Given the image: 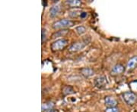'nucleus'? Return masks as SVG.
<instances>
[{"mask_svg": "<svg viewBox=\"0 0 137 112\" xmlns=\"http://www.w3.org/2000/svg\"><path fill=\"white\" fill-rule=\"evenodd\" d=\"M75 23L74 21L71 20H68V19H63V20H59L58 21H56L53 24V27L54 29H63L66 27H71Z\"/></svg>", "mask_w": 137, "mask_h": 112, "instance_id": "1", "label": "nucleus"}, {"mask_svg": "<svg viewBox=\"0 0 137 112\" xmlns=\"http://www.w3.org/2000/svg\"><path fill=\"white\" fill-rule=\"evenodd\" d=\"M67 44H68V40L63 38L53 42L50 46V48L53 52L60 51V50H63L65 46H67Z\"/></svg>", "mask_w": 137, "mask_h": 112, "instance_id": "2", "label": "nucleus"}, {"mask_svg": "<svg viewBox=\"0 0 137 112\" xmlns=\"http://www.w3.org/2000/svg\"><path fill=\"white\" fill-rule=\"evenodd\" d=\"M90 41L89 40H87V36H85V38L82 41H80V42H75L73 43L72 46L69 47V51L72 52H78L80 51L81 49H82L84 47H85L88 42Z\"/></svg>", "mask_w": 137, "mask_h": 112, "instance_id": "3", "label": "nucleus"}, {"mask_svg": "<svg viewBox=\"0 0 137 112\" xmlns=\"http://www.w3.org/2000/svg\"><path fill=\"white\" fill-rule=\"evenodd\" d=\"M123 99L127 105H133L137 101V96L133 92H125L123 94Z\"/></svg>", "mask_w": 137, "mask_h": 112, "instance_id": "4", "label": "nucleus"}, {"mask_svg": "<svg viewBox=\"0 0 137 112\" xmlns=\"http://www.w3.org/2000/svg\"><path fill=\"white\" fill-rule=\"evenodd\" d=\"M95 85L98 88L102 89V88H105L108 85V81L106 78V77L101 76V77H98L95 79Z\"/></svg>", "mask_w": 137, "mask_h": 112, "instance_id": "5", "label": "nucleus"}, {"mask_svg": "<svg viewBox=\"0 0 137 112\" xmlns=\"http://www.w3.org/2000/svg\"><path fill=\"white\" fill-rule=\"evenodd\" d=\"M125 71V67L120 64H117L115 66L113 67L112 70H111V73L113 75H119L123 73Z\"/></svg>", "mask_w": 137, "mask_h": 112, "instance_id": "6", "label": "nucleus"}, {"mask_svg": "<svg viewBox=\"0 0 137 112\" xmlns=\"http://www.w3.org/2000/svg\"><path fill=\"white\" fill-rule=\"evenodd\" d=\"M105 103L107 108H113L117 105V101L111 96H107L105 99Z\"/></svg>", "mask_w": 137, "mask_h": 112, "instance_id": "7", "label": "nucleus"}, {"mask_svg": "<svg viewBox=\"0 0 137 112\" xmlns=\"http://www.w3.org/2000/svg\"><path fill=\"white\" fill-rule=\"evenodd\" d=\"M136 67H137V56H134L128 61L126 67L129 71H132Z\"/></svg>", "mask_w": 137, "mask_h": 112, "instance_id": "8", "label": "nucleus"}, {"mask_svg": "<svg viewBox=\"0 0 137 112\" xmlns=\"http://www.w3.org/2000/svg\"><path fill=\"white\" fill-rule=\"evenodd\" d=\"M81 73L85 77H89L94 74V71L90 67H83L82 69H81Z\"/></svg>", "mask_w": 137, "mask_h": 112, "instance_id": "9", "label": "nucleus"}, {"mask_svg": "<svg viewBox=\"0 0 137 112\" xmlns=\"http://www.w3.org/2000/svg\"><path fill=\"white\" fill-rule=\"evenodd\" d=\"M60 12V7L59 6H54L50 10V16L51 18H55Z\"/></svg>", "mask_w": 137, "mask_h": 112, "instance_id": "10", "label": "nucleus"}, {"mask_svg": "<svg viewBox=\"0 0 137 112\" xmlns=\"http://www.w3.org/2000/svg\"><path fill=\"white\" fill-rule=\"evenodd\" d=\"M54 103L51 102H45L44 104H42V111L44 112L46 111H49L50 109H53V107H54Z\"/></svg>", "mask_w": 137, "mask_h": 112, "instance_id": "11", "label": "nucleus"}, {"mask_svg": "<svg viewBox=\"0 0 137 112\" xmlns=\"http://www.w3.org/2000/svg\"><path fill=\"white\" fill-rule=\"evenodd\" d=\"M68 32H69L68 30H63L56 31V33H54L52 35V39H55V38H57V37H63Z\"/></svg>", "mask_w": 137, "mask_h": 112, "instance_id": "12", "label": "nucleus"}, {"mask_svg": "<svg viewBox=\"0 0 137 112\" xmlns=\"http://www.w3.org/2000/svg\"><path fill=\"white\" fill-rule=\"evenodd\" d=\"M63 93L66 95H70V94H72L74 93V89H72L71 86H65L63 87Z\"/></svg>", "mask_w": 137, "mask_h": 112, "instance_id": "13", "label": "nucleus"}, {"mask_svg": "<svg viewBox=\"0 0 137 112\" xmlns=\"http://www.w3.org/2000/svg\"><path fill=\"white\" fill-rule=\"evenodd\" d=\"M66 3L73 7H78L82 4L81 1H79V0H68V1H66Z\"/></svg>", "mask_w": 137, "mask_h": 112, "instance_id": "14", "label": "nucleus"}, {"mask_svg": "<svg viewBox=\"0 0 137 112\" xmlns=\"http://www.w3.org/2000/svg\"><path fill=\"white\" fill-rule=\"evenodd\" d=\"M76 31H77V33H78L79 35H82V34L85 33L86 28L83 26H78V27H76Z\"/></svg>", "mask_w": 137, "mask_h": 112, "instance_id": "15", "label": "nucleus"}, {"mask_svg": "<svg viewBox=\"0 0 137 112\" xmlns=\"http://www.w3.org/2000/svg\"><path fill=\"white\" fill-rule=\"evenodd\" d=\"M105 112H119V109L116 107H113V108H107L105 109Z\"/></svg>", "mask_w": 137, "mask_h": 112, "instance_id": "16", "label": "nucleus"}, {"mask_svg": "<svg viewBox=\"0 0 137 112\" xmlns=\"http://www.w3.org/2000/svg\"><path fill=\"white\" fill-rule=\"evenodd\" d=\"M46 39V30L44 28H42V43H44Z\"/></svg>", "mask_w": 137, "mask_h": 112, "instance_id": "17", "label": "nucleus"}, {"mask_svg": "<svg viewBox=\"0 0 137 112\" xmlns=\"http://www.w3.org/2000/svg\"><path fill=\"white\" fill-rule=\"evenodd\" d=\"M86 16H87V13H86V12H82L81 14H80V17H81L82 18H85Z\"/></svg>", "mask_w": 137, "mask_h": 112, "instance_id": "18", "label": "nucleus"}, {"mask_svg": "<svg viewBox=\"0 0 137 112\" xmlns=\"http://www.w3.org/2000/svg\"><path fill=\"white\" fill-rule=\"evenodd\" d=\"M44 112H59L58 111V110H56V109H50V110H49V111H44Z\"/></svg>", "mask_w": 137, "mask_h": 112, "instance_id": "19", "label": "nucleus"}]
</instances>
